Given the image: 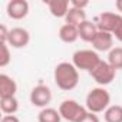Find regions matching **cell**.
I'll list each match as a JSON object with an SVG mask.
<instances>
[{
	"instance_id": "11",
	"label": "cell",
	"mask_w": 122,
	"mask_h": 122,
	"mask_svg": "<svg viewBox=\"0 0 122 122\" xmlns=\"http://www.w3.org/2000/svg\"><path fill=\"white\" fill-rule=\"evenodd\" d=\"M17 92V83L6 73L0 75V98H12Z\"/></svg>"
},
{
	"instance_id": "17",
	"label": "cell",
	"mask_w": 122,
	"mask_h": 122,
	"mask_svg": "<svg viewBox=\"0 0 122 122\" xmlns=\"http://www.w3.org/2000/svg\"><path fill=\"white\" fill-rule=\"evenodd\" d=\"M0 109L5 115H15L19 111V101L16 99V96L0 98Z\"/></svg>"
},
{
	"instance_id": "19",
	"label": "cell",
	"mask_w": 122,
	"mask_h": 122,
	"mask_svg": "<svg viewBox=\"0 0 122 122\" xmlns=\"http://www.w3.org/2000/svg\"><path fill=\"white\" fill-rule=\"evenodd\" d=\"M108 63L113 69H122V47H113L108 52Z\"/></svg>"
},
{
	"instance_id": "23",
	"label": "cell",
	"mask_w": 122,
	"mask_h": 122,
	"mask_svg": "<svg viewBox=\"0 0 122 122\" xmlns=\"http://www.w3.org/2000/svg\"><path fill=\"white\" fill-rule=\"evenodd\" d=\"M112 35H113V37H115L116 40H119V42L122 43V20L118 23V26L115 27V30L112 32Z\"/></svg>"
},
{
	"instance_id": "9",
	"label": "cell",
	"mask_w": 122,
	"mask_h": 122,
	"mask_svg": "<svg viewBox=\"0 0 122 122\" xmlns=\"http://www.w3.org/2000/svg\"><path fill=\"white\" fill-rule=\"evenodd\" d=\"M6 13L13 20H22L29 15V3L26 0H10L6 6Z\"/></svg>"
},
{
	"instance_id": "1",
	"label": "cell",
	"mask_w": 122,
	"mask_h": 122,
	"mask_svg": "<svg viewBox=\"0 0 122 122\" xmlns=\"http://www.w3.org/2000/svg\"><path fill=\"white\" fill-rule=\"evenodd\" d=\"M53 81L62 91H73L79 83V71L71 62H60L53 71Z\"/></svg>"
},
{
	"instance_id": "21",
	"label": "cell",
	"mask_w": 122,
	"mask_h": 122,
	"mask_svg": "<svg viewBox=\"0 0 122 122\" xmlns=\"http://www.w3.org/2000/svg\"><path fill=\"white\" fill-rule=\"evenodd\" d=\"M88 6H89L88 0H72L71 2V7H76V9L85 10V7H88Z\"/></svg>"
},
{
	"instance_id": "5",
	"label": "cell",
	"mask_w": 122,
	"mask_h": 122,
	"mask_svg": "<svg viewBox=\"0 0 122 122\" xmlns=\"http://www.w3.org/2000/svg\"><path fill=\"white\" fill-rule=\"evenodd\" d=\"M115 75H116V69H113L108 60H101L99 65L91 72V76L92 79L99 85V86H106L109 83H112V81L115 79Z\"/></svg>"
},
{
	"instance_id": "22",
	"label": "cell",
	"mask_w": 122,
	"mask_h": 122,
	"mask_svg": "<svg viewBox=\"0 0 122 122\" xmlns=\"http://www.w3.org/2000/svg\"><path fill=\"white\" fill-rule=\"evenodd\" d=\"M9 32L10 30H7V27L5 25H0V43H7Z\"/></svg>"
},
{
	"instance_id": "15",
	"label": "cell",
	"mask_w": 122,
	"mask_h": 122,
	"mask_svg": "<svg viewBox=\"0 0 122 122\" xmlns=\"http://www.w3.org/2000/svg\"><path fill=\"white\" fill-rule=\"evenodd\" d=\"M86 20H88L86 19V12L82 10V9H76V7H71L68 15H66V17H65V23L76 26V27H79Z\"/></svg>"
},
{
	"instance_id": "20",
	"label": "cell",
	"mask_w": 122,
	"mask_h": 122,
	"mask_svg": "<svg viewBox=\"0 0 122 122\" xmlns=\"http://www.w3.org/2000/svg\"><path fill=\"white\" fill-rule=\"evenodd\" d=\"M12 60L10 49L7 43H0V68H6Z\"/></svg>"
},
{
	"instance_id": "3",
	"label": "cell",
	"mask_w": 122,
	"mask_h": 122,
	"mask_svg": "<svg viewBox=\"0 0 122 122\" xmlns=\"http://www.w3.org/2000/svg\"><path fill=\"white\" fill-rule=\"evenodd\" d=\"M101 57L98 55L96 50H91V49H81L76 50L72 56V63L75 65V68L78 71H86V72H92L101 62Z\"/></svg>"
},
{
	"instance_id": "12",
	"label": "cell",
	"mask_w": 122,
	"mask_h": 122,
	"mask_svg": "<svg viewBox=\"0 0 122 122\" xmlns=\"http://www.w3.org/2000/svg\"><path fill=\"white\" fill-rule=\"evenodd\" d=\"M47 7H49V12L53 17H66L69 9H71V3L68 0H50L47 2Z\"/></svg>"
},
{
	"instance_id": "13",
	"label": "cell",
	"mask_w": 122,
	"mask_h": 122,
	"mask_svg": "<svg viewBox=\"0 0 122 122\" xmlns=\"http://www.w3.org/2000/svg\"><path fill=\"white\" fill-rule=\"evenodd\" d=\"M78 32H79V37H81L83 42L92 43V40H93L95 36L98 35L99 29H98V26H96L95 22L86 20V22H83V23L78 27Z\"/></svg>"
},
{
	"instance_id": "24",
	"label": "cell",
	"mask_w": 122,
	"mask_h": 122,
	"mask_svg": "<svg viewBox=\"0 0 122 122\" xmlns=\"http://www.w3.org/2000/svg\"><path fill=\"white\" fill-rule=\"evenodd\" d=\"M81 122H101V121H99V118H98V115H96V113L88 112V113L83 116V119H82Z\"/></svg>"
},
{
	"instance_id": "18",
	"label": "cell",
	"mask_w": 122,
	"mask_h": 122,
	"mask_svg": "<svg viewBox=\"0 0 122 122\" xmlns=\"http://www.w3.org/2000/svg\"><path fill=\"white\" fill-rule=\"evenodd\" d=\"M105 122H122V106L121 105H111L103 112Z\"/></svg>"
},
{
	"instance_id": "14",
	"label": "cell",
	"mask_w": 122,
	"mask_h": 122,
	"mask_svg": "<svg viewBox=\"0 0 122 122\" xmlns=\"http://www.w3.org/2000/svg\"><path fill=\"white\" fill-rule=\"evenodd\" d=\"M59 39L65 42V43H73L79 39V32H78V27L76 26H72V25H62L59 29Z\"/></svg>"
},
{
	"instance_id": "25",
	"label": "cell",
	"mask_w": 122,
	"mask_h": 122,
	"mask_svg": "<svg viewBox=\"0 0 122 122\" xmlns=\"http://www.w3.org/2000/svg\"><path fill=\"white\" fill-rule=\"evenodd\" d=\"M0 122H20V119L16 115H5Z\"/></svg>"
},
{
	"instance_id": "7",
	"label": "cell",
	"mask_w": 122,
	"mask_h": 122,
	"mask_svg": "<svg viewBox=\"0 0 122 122\" xmlns=\"http://www.w3.org/2000/svg\"><path fill=\"white\" fill-rule=\"evenodd\" d=\"M121 20H122V15L113 13V12H103V13H101L96 17V22L95 23H96V26H98L99 30L112 33Z\"/></svg>"
},
{
	"instance_id": "10",
	"label": "cell",
	"mask_w": 122,
	"mask_h": 122,
	"mask_svg": "<svg viewBox=\"0 0 122 122\" xmlns=\"http://www.w3.org/2000/svg\"><path fill=\"white\" fill-rule=\"evenodd\" d=\"M92 46L96 52H111L113 49V35L99 30L92 40Z\"/></svg>"
},
{
	"instance_id": "8",
	"label": "cell",
	"mask_w": 122,
	"mask_h": 122,
	"mask_svg": "<svg viewBox=\"0 0 122 122\" xmlns=\"http://www.w3.org/2000/svg\"><path fill=\"white\" fill-rule=\"evenodd\" d=\"M30 43V33L25 27H13L9 32V39L7 45L15 47V49H22L26 47Z\"/></svg>"
},
{
	"instance_id": "2",
	"label": "cell",
	"mask_w": 122,
	"mask_h": 122,
	"mask_svg": "<svg viewBox=\"0 0 122 122\" xmlns=\"http://www.w3.org/2000/svg\"><path fill=\"white\" fill-rule=\"evenodd\" d=\"M109 103H111V95L103 86L91 89L85 99V106H86L88 112H92V113L105 112L111 106Z\"/></svg>"
},
{
	"instance_id": "26",
	"label": "cell",
	"mask_w": 122,
	"mask_h": 122,
	"mask_svg": "<svg viewBox=\"0 0 122 122\" xmlns=\"http://www.w3.org/2000/svg\"><path fill=\"white\" fill-rule=\"evenodd\" d=\"M115 7L119 13H122V0H116L115 2Z\"/></svg>"
},
{
	"instance_id": "16",
	"label": "cell",
	"mask_w": 122,
	"mask_h": 122,
	"mask_svg": "<svg viewBox=\"0 0 122 122\" xmlns=\"http://www.w3.org/2000/svg\"><path fill=\"white\" fill-rule=\"evenodd\" d=\"M62 116L59 113V109L55 108H43L37 113V122H60Z\"/></svg>"
},
{
	"instance_id": "4",
	"label": "cell",
	"mask_w": 122,
	"mask_h": 122,
	"mask_svg": "<svg viewBox=\"0 0 122 122\" xmlns=\"http://www.w3.org/2000/svg\"><path fill=\"white\" fill-rule=\"evenodd\" d=\"M59 113L62 119L68 122H81L83 116L88 113L86 106H82L75 99H65L59 105Z\"/></svg>"
},
{
	"instance_id": "6",
	"label": "cell",
	"mask_w": 122,
	"mask_h": 122,
	"mask_svg": "<svg viewBox=\"0 0 122 122\" xmlns=\"http://www.w3.org/2000/svg\"><path fill=\"white\" fill-rule=\"evenodd\" d=\"M30 103L36 108H47V105L52 101V91L47 85H36L30 91Z\"/></svg>"
}]
</instances>
